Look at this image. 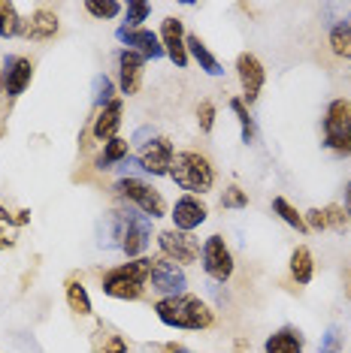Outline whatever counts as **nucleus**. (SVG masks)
Instances as JSON below:
<instances>
[{"label": "nucleus", "instance_id": "obj_1", "mask_svg": "<svg viewBox=\"0 0 351 353\" xmlns=\"http://www.w3.org/2000/svg\"><path fill=\"white\" fill-rule=\"evenodd\" d=\"M151 242V218L137 212L133 205H115L100 221V248H115L124 256L137 260L146 254Z\"/></svg>", "mask_w": 351, "mask_h": 353}, {"label": "nucleus", "instance_id": "obj_2", "mask_svg": "<svg viewBox=\"0 0 351 353\" xmlns=\"http://www.w3.org/2000/svg\"><path fill=\"white\" fill-rule=\"evenodd\" d=\"M155 317L170 329H185V332H203L215 326V311L194 293H179V296H164L151 305Z\"/></svg>", "mask_w": 351, "mask_h": 353}, {"label": "nucleus", "instance_id": "obj_3", "mask_svg": "<svg viewBox=\"0 0 351 353\" xmlns=\"http://www.w3.org/2000/svg\"><path fill=\"white\" fill-rule=\"evenodd\" d=\"M149 263L151 256H137L122 266H113L100 275V293L118 302H137L149 290Z\"/></svg>", "mask_w": 351, "mask_h": 353}, {"label": "nucleus", "instance_id": "obj_4", "mask_svg": "<svg viewBox=\"0 0 351 353\" xmlns=\"http://www.w3.org/2000/svg\"><path fill=\"white\" fill-rule=\"evenodd\" d=\"M170 179L176 188L188 190L191 196H203L215 188V166L203 151L185 148V151H176L173 166H170Z\"/></svg>", "mask_w": 351, "mask_h": 353}, {"label": "nucleus", "instance_id": "obj_5", "mask_svg": "<svg viewBox=\"0 0 351 353\" xmlns=\"http://www.w3.org/2000/svg\"><path fill=\"white\" fill-rule=\"evenodd\" d=\"M321 130L327 151H333L336 157H351V100H330L321 118Z\"/></svg>", "mask_w": 351, "mask_h": 353}, {"label": "nucleus", "instance_id": "obj_6", "mask_svg": "<svg viewBox=\"0 0 351 353\" xmlns=\"http://www.w3.org/2000/svg\"><path fill=\"white\" fill-rule=\"evenodd\" d=\"M113 190H115V196L122 199L124 205H133L137 212H142L151 221H158V218H164L167 214V199L161 196V190L151 188L149 181H142L140 175L137 179H118L113 184Z\"/></svg>", "mask_w": 351, "mask_h": 353}, {"label": "nucleus", "instance_id": "obj_7", "mask_svg": "<svg viewBox=\"0 0 351 353\" xmlns=\"http://www.w3.org/2000/svg\"><path fill=\"white\" fill-rule=\"evenodd\" d=\"M158 248H161V256L179 263V266H191V263H200V239L194 232H182V230H164L158 232Z\"/></svg>", "mask_w": 351, "mask_h": 353}, {"label": "nucleus", "instance_id": "obj_8", "mask_svg": "<svg viewBox=\"0 0 351 353\" xmlns=\"http://www.w3.org/2000/svg\"><path fill=\"white\" fill-rule=\"evenodd\" d=\"M149 287L155 290L158 296H179V293H188V275L179 263L167 260V256H151L149 263Z\"/></svg>", "mask_w": 351, "mask_h": 353}, {"label": "nucleus", "instance_id": "obj_9", "mask_svg": "<svg viewBox=\"0 0 351 353\" xmlns=\"http://www.w3.org/2000/svg\"><path fill=\"white\" fill-rule=\"evenodd\" d=\"M200 266L203 272L209 275L212 281H218V284H225V281L234 278V269H236V263H234V251L227 248L225 242V236H209L203 242V251H200Z\"/></svg>", "mask_w": 351, "mask_h": 353}, {"label": "nucleus", "instance_id": "obj_10", "mask_svg": "<svg viewBox=\"0 0 351 353\" xmlns=\"http://www.w3.org/2000/svg\"><path fill=\"white\" fill-rule=\"evenodd\" d=\"M34 82V61L21 58V54H6L3 67H0V85H3V97L19 100Z\"/></svg>", "mask_w": 351, "mask_h": 353}, {"label": "nucleus", "instance_id": "obj_11", "mask_svg": "<svg viewBox=\"0 0 351 353\" xmlns=\"http://www.w3.org/2000/svg\"><path fill=\"white\" fill-rule=\"evenodd\" d=\"M236 79H239V88H243V103L252 106L258 103L260 91H263V82H267V70L258 54L252 52H239L236 54Z\"/></svg>", "mask_w": 351, "mask_h": 353}, {"label": "nucleus", "instance_id": "obj_12", "mask_svg": "<svg viewBox=\"0 0 351 353\" xmlns=\"http://www.w3.org/2000/svg\"><path fill=\"white\" fill-rule=\"evenodd\" d=\"M173 157H176V145L167 136H155L151 142H146L140 151V170L146 175H170V166H173Z\"/></svg>", "mask_w": 351, "mask_h": 353}, {"label": "nucleus", "instance_id": "obj_13", "mask_svg": "<svg viewBox=\"0 0 351 353\" xmlns=\"http://www.w3.org/2000/svg\"><path fill=\"white\" fill-rule=\"evenodd\" d=\"M158 39H161L167 58H170L179 70H185L191 58H188L185 25H182V19H176V15H167V19L161 21V30H158Z\"/></svg>", "mask_w": 351, "mask_h": 353}, {"label": "nucleus", "instance_id": "obj_14", "mask_svg": "<svg viewBox=\"0 0 351 353\" xmlns=\"http://www.w3.org/2000/svg\"><path fill=\"white\" fill-rule=\"evenodd\" d=\"M170 218H173V230H182V232H194L197 227H203L209 221V208L200 196H179L170 208Z\"/></svg>", "mask_w": 351, "mask_h": 353}, {"label": "nucleus", "instance_id": "obj_15", "mask_svg": "<svg viewBox=\"0 0 351 353\" xmlns=\"http://www.w3.org/2000/svg\"><path fill=\"white\" fill-rule=\"evenodd\" d=\"M115 39L124 46V49L142 54L146 61L164 58L161 39H158V34H155V30H149V28H124V25H122V28L115 30Z\"/></svg>", "mask_w": 351, "mask_h": 353}, {"label": "nucleus", "instance_id": "obj_16", "mask_svg": "<svg viewBox=\"0 0 351 353\" xmlns=\"http://www.w3.org/2000/svg\"><path fill=\"white\" fill-rule=\"evenodd\" d=\"M122 115H124V100H122V97L109 100L103 109L94 112L91 124H88V133H91L97 142H103V145H106L109 139H115V136H118V127H122Z\"/></svg>", "mask_w": 351, "mask_h": 353}, {"label": "nucleus", "instance_id": "obj_17", "mask_svg": "<svg viewBox=\"0 0 351 353\" xmlns=\"http://www.w3.org/2000/svg\"><path fill=\"white\" fill-rule=\"evenodd\" d=\"M142 73H146V58L131 49L118 52V91L124 97H133L142 88Z\"/></svg>", "mask_w": 351, "mask_h": 353}, {"label": "nucleus", "instance_id": "obj_18", "mask_svg": "<svg viewBox=\"0 0 351 353\" xmlns=\"http://www.w3.org/2000/svg\"><path fill=\"white\" fill-rule=\"evenodd\" d=\"M61 30V19L58 12L49 10V6H37L30 12V19H25V30L21 37L25 39H34V43H46V39H55Z\"/></svg>", "mask_w": 351, "mask_h": 353}, {"label": "nucleus", "instance_id": "obj_19", "mask_svg": "<svg viewBox=\"0 0 351 353\" xmlns=\"http://www.w3.org/2000/svg\"><path fill=\"white\" fill-rule=\"evenodd\" d=\"M306 339L297 326H282L263 341V353H303Z\"/></svg>", "mask_w": 351, "mask_h": 353}, {"label": "nucleus", "instance_id": "obj_20", "mask_svg": "<svg viewBox=\"0 0 351 353\" xmlns=\"http://www.w3.org/2000/svg\"><path fill=\"white\" fill-rule=\"evenodd\" d=\"M185 46H188V58H194L200 63V70L206 76H225V67H221L218 58L209 52V46H206L197 34H185Z\"/></svg>", "mask_w": 351, "mask_h": 353}, {"label": "nucleus", "instance_id": "obj_21", "mask_svg": "<svg viewBox=\"0 0 351 353\" xmlns=\"http://www.w3.org/2000/svg\"><path fill=\"white\" fill-rule=\"evenodd\" d=\"M288 272H291V278L297 281V284H309V281H312V275H315V256H312V251H309L306 245H297L291 251Z\"/></svg>", "mask_w": 351, "mask_h": 353}, {"label": "nucleus", "instance_id": "obj_22", "mask_svg": "<svg viewBox=\"0 0 351 353\" xmlns=\"http://www.w3.org/2000/svg\"><path fill=\"white\" fill-rule=\"evenodd\" d=\"M30 221V212H6L3 205H0V251H6V248L15 245V239H19V230L25 227V223Z\"/></svg>", "mask_w": 351, "mask_h": 353}, {"label": "nucleus", "instance_id": "obj_23", "mask_svg": "<svg viewBox=\"0 0 351 353\" xmlns=\"http://www.w3.org/2000/svg\"><path fill=\"white\" fill-rule=\"evenodd\" d=\"M127 157H131V142L122 139V136H115V139H109L106 145H103V151L97 154V160H94V166L106 172V170H113V166L124 163Z\"/></svg>", "mask_w": 351, "mask_h": 353}, {"label": "nucleus", "instance_id": "obj_24", "mask_svg": "<svg viewBox=\"0 0 351 353\" xmlns=\"http://www.w3.org/2000/svg\"><path fill=\"white\" fill-rule=\"evenodd\" d=\"M64 296H67V305H70V311L79 317H88L91 314V296H88L85 290V284L79 278H67V284H64Z\"/></svg>", "mask_w": 351, "mask_h": 353}, {"label": "nucleus", "instance_id": "obj_25", "mask_svg": "<svg viewBox=\"0 0 351 353\" xmlns=\"http://www.w3.org/2000/svg\"><path fill=\"white\" fill-rule=\"evenodd\" d=\"M21 30H25V19L19 15V6L12 0H0V37L12 39L21 37Z\"/></svg>", "mask_w": 351, "mask_h": 353}, {"label": "nucleus", "instance_id": "obj_26", "mask_svg": "<svg viewBox=\"0 0 351 353\" xmlns=\"http://www.w3.org/2000/svg\"><path fill=\"white\" fill-rule=\"evenodd\" d=\"M330 49L336 58H345L351 61V15H345V19H339L336 25L330 28Z\"/></svg>", "mask_w": 351, "mask_h": 353}, {"label": "nucleus", "instance_id": "obj_27", "mask_svg": "<svg viewBox=\"0 0 351 353\" xmlns=\"http://www.w3.org/2000/svg\"><path fill=\"white\" fill-rule=\"evenodd\" d=\"M230 112H234L236 121H239V133H243V142H245V145H252L254 136H258V127H254V118L249 115V106L243 103V97H234V100H230Z\"/></svg>", "mask_w": 351, "mask_h": 353}, {"label": "nucleus", "instance_id": "obj_28", "mask_svg": "<svg viewBox=\"0 0 351 353\" xmlns=\"http://www.w3.org/2000/svg\"><path fill=\"white\" fill-rule=\"evenodd\" d=\"M273 212H276V214H278V218H282L285 223H288V227L297 230V232H309L306 221H303V214H300L297 208H294V205H291L285 196H273Z\"/></svg>", "mask_w": 351, "mask_h": 353}, {"label": "nucleus", "instance_id": "obj_29", "mask_svg": "<svg viewBox=\"0 0 351 353\" xmlns=\"http://www.w3.org/2000/svg\"><path fill=\"white\" fill-rule=\"evenodd\" d=\"M94 353H127V341L124 335L118 332H106V329H97V339H94Z\"/></svg>", "mask_w": 351, "mask_h": 353}, {"label": "nucleus", "instance_id": "obj_30", "mask_svg": "<svg viewBox=\"0 0 351 353\" xmlns=\"http://www.w3.org/2000/svg\"><path fill=\"white\" fill-rule=\"evenodd\" d=\"M151 15V3L146 0H127L124 3V28H142V21H146Z\"/></svg>", "mask_w": 351, "mask_h": 353}, {"label": "nucleus", "instance_id": "obj_31", "mask_svg": "<svg viewBox=\"0 0 351 353\" xmlns=\"http://www.w3.org/2000/svg\"><path fill=\"white\" fill-rule=\"evenodd\" d=\"M113 94H115L113 79L103 76V73H100V76H94V109H103L109 100H115Z\"/></svg>", "mask_w": 351, "mask_h": 353}, {"label": "nucleus", "instance_id": "obj_32", "mask_svg": "<svg viewBox=\"0 0 351 353\" xmlns=\"http://www.w3.org/2000/svg\"><path fill=\"white\" fill-rule=\"evenodd\" d=\"M85 12L94 15V19H115V15L124 12V3L118 0H103V3H85Z\"/></svg>", "mask_w": 351, "mask_h": 353}, {"label": "nucleus", "instance_id": "obj_33", "mask_svg": "<svg viewBox=\"0 0 351 353\" xmlns=\"http://www.w3.org/2000/svg\"><path fill=\"white\" fill-rule=\"evenodd\" d=\"M342 344H345L342 329L339 326H327V332L321 335V344H318V353H339Z\"/></svg>", "mask_w": 351, "mask_h": 353}, {"label": "nucleus", "instance_id": "obj_34", "mask_svg": "<svg viewBox=\"0 0 351 353\" xmlns=\"http://www.w3.org/2000/svg\"><path fill=\"white\" fill-rule=\"evenodd\" d=\"M324 218H327V230H336V232H345L348 227V214H345V208L336 205V203H330V205H324Z\"/></svg>", "mask_w": 351, "mask_h": 353}, {"label": "nucleus", "instance_id": "obj_35", "mask_svg": "<svg viewBox=\"0 0 351 353\" xmlns=\"http://www.w3.org/2000/svg\"><path fill=\"white\" fill-rule=\"evenodd\" d=\"M215 103L212 100H203L200 106H197V127H200V133H212L215 130Z\"/></svg>", "mask_w": 351, "mask_h": 353}, {"label": "nucleus", "instance_id": "obj_36", "mask_svg": "<svg viewBox=\"0 0 351 353\" xmlns=\"http://www.w3.org/2000/svg\"><path fill=\"white\" fill-rule=\"evenodd\" d=\"M245 205H249V194L239 184H230L225 196H221V208H245Z\"/></svg>", "mask_w": 351, "mask_h": 353}, {"label": "nucleus", "instance_id": "obj_37", "mask_svg": "<svg viewBox=\"0 0 351 353\" xmlns=\"http://www.w3.org/2000/svg\"><path fill=\"white\" fill-rule=\"evenodd\" d=\"M303 221H306V227H309V230H327L324 208H309V212L303 214Z\"/></svg>", "mask_w": 351, "mask_h": 353}, {"label": "nucleus", "instance_id": "obj_38", "mask_svg": "<svg viewBox=\"0 0 351 353\" xmlns=\"http://www.w3.org/2000/svg\"><path fill=\"white\" fill-rule=\"evenodd\" d=\"M151 139H155V130H151V127H140V130L133 133L131 142H137V145H146V142H151Z\"/></svg>", "mask_w": 351, "mask_h": 353}, {"label": "nucleus", "instance_id": "obj_39", "mask_svg": "<svg viewBox=\"0 0 351 353\" xmlns=\"http://www.w3.org/2000/svg\"><path fill=\"white\" fill-rule=\"evenodd\" d=\"M342 208H345V214L351 218V181L345 184V205H342Z\"/></svg>", "mask_w": 351, "mask_h": 353}, {"label": "nucleus", "instance_id": "obj_40", "mask_svg": "<svg viewBox=\"0 0 351 353\" xmlns=\"http://www.w3.org/2000/svg\"><path fill=\"white\" fill-rule=\"evenodd\" d=\"M167 353H191V350H185V347H179V344H176V347H167Z\"/></svg>", "mask_w": 351, "mask_h": 353}, {"label": "nucleus", "instance_id": "obj_41", "mask_svg": "<svg viewBox=\"0 0 351 353\" xmlns=\"http://www.w3.org/2000/svg\"><path fill=\"white\" fill-rule=\"evenodd\" d=\"M345 293H348V299H351V278H345Z\"/></svg>", "mask_w": 351, "mask_h": 353}]
</instances>
